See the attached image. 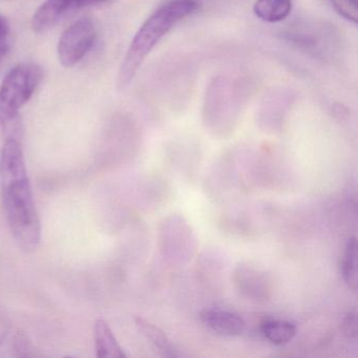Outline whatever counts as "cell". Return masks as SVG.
Masks as SVG:
<instances>
[{"instance_id": "1", "label": "cell", "mask_w": 358, "mask_h": 358, "mask_svg": "<svg viewBox=\"0 0 358 358\" xmlns=\"http://www.w3.org/2000/svg\"><path fill=\"white\" fill-rule=\"evenodd\" d=\"M0 192L12 236L33 252L41 240V225L27 169L22 141L5 140L0 152Z\"/></svg>"}, {"instance_id": "2", "label": "cell", "mask_w": 358, "mask_h": 358, "mask_svg": "<svg viewBox=\"0 0 358 358\" xmlns=\"http://www.w3.org/2000/svg\"><path fill=\"white\" fill-rule=\"evenodd\" d=\"M199 9L198 0H169L159 7L140 27L127 49L117 79L118 90L127 89L158 43L177 24L194 15Z\"/></svg>"}, {"instance_id": "3", "label": "cell", "mask_w": 358, "mask_h": 358, "mask_svg": "<svg viewBox=\"0 0 358 358\" xmlns=\"http://www.w3.org/2000/svg\"><path fill=\"white\" fill-rule=\"evenodd\" d=\"M43 79V71L34 62L14 66L0 85V129L5 140L22 141L20 110L30 101Z\"/></svg>"}, {"instance_id": "4", "label": "cell", "mask_w": 358, "mask_h": 358, "mask_svg": "<svg viewBox=\"0 0 358 358\" xmlns=\"http://www.w3.org/2000/svg\"><path fill=\"white\" fill-rule=\"evenodd\" d=\"M97 30L90 18L71 24L58 41L57 53L64 68H72L85 57L95 43Z\"/></svg>"}, {"instance_id": "5", "label": "cell", "mask_w": 358, "mask_h": 358, "mask_svg": "<svg viewBox=\"0 0 358 358\" xmlns=\"http://www.w3.org/2000/svg\"><path fill=\"white\" fill-rule=\"evenodd\" d=\"M113 0H47L32 18V29L38 34L49 32L68 16L83 8L96 7Z\"/></svg>"}, {"instance_id": "6", "label": "cell", "mask_w": 358, "mask_h": 358, "mask_svg": "<svg viewBox=\"0 0 358 358\" xmlns=\"http://www.w3.org/2000/svg\"><path fill=\"white\" fill-rule=\"evenodd\" d=\"M201 320L215 332L227 336H236L245 330L244 320L238 314L224 310L205 309L201 312Z\"/></svg>"}, {"instance_id": "7", "label": "cell", "mask_w": 358, "mask_h": 358, "mask_svg": "<svg viewBox=\"0 0 358 358\" xmlns=\"http://www.w3.org/2000/svg\"><path fill=\"white\" fill-rule=\"evenodd\" d=\"M95 348L97 357L99 358H125L127 354L117 341L112 329L106 320L99 318L96 320L94 327Z\"/></svg>"}, {"instance_id": "8", "label": "cell", "mask_w": 358, "mask_h": 358, "mask_svg": "<svg viewBox=\"0 0 358 358\" xmlns=\"http://www.w3.org/2000/svg\"><path fill=\"white\" fill-rule=\"evenodd\" d=\"M253 13L268 24L282 22L292 11V0H257Z\"/></svg>"}, {"instance_id": "9", "label": "cell", "mask_w": 358, "mask_h": 358, "mask_svg": "<svg viewBox=\"0 0 358 358\" xmlns=\"http://www.w3.org/2000/svg\"><path fill=\"white\" fill-rule=\"evenodd\" d=\"M135 322L138 330L145 337L146 341H150L163 357H176L177 356L173 345L160 328L140 316L135 318Z\"/></svg>"}, {"instance_id": "10", "label": "cell", "mask_w": 358, "mask_h": 358, "mask_svg": "<svg viewBox=\"0 0 358 358\" xmlns=\"http://www.w3.org/2000/svg\"><path fill=\"white\" fill-rule=\"evenodd\" d=\"M262 332L270 343L284 345L294 338L296 327L287 320H267L262 326Z\"/></svg>"}, {"instance_id": "11", "label": "cell", "mask_w": 358, "mask_h": 358, "mask_svg": "<svg viewBox=\"0 0 358 358\" xmlns=\"http://www.w3.org/2000/svg\"><path fill=\"white\" fill-rule=\"evenodd\" d=\"M357 238L350 236L345 244V255H343V280L353 292L357 291Z\"/></svg>"}, {"instance_id": "12", "label": "cell", "mask_w": 358, "mask_h": 358, "mask_svg": "<svg viewBox=\"0 0 358 358\" xmlns=\"http://www.w3.org/2000/svg\"><path fill=\"white\" fill-rule=\"evenodd\" d=\"M334 11L343 20L357 24V0H329Z\"/></svg>"}, {"instance_id": "13", "label": "cell", "mask_w": 358, "mask_h": 358, "mask_svg": "<svg viewBox=\"0 0 358 358\" xmlns=\"http://www.w3.org/2000/svg\"><path fill=\"white\" fill-rule=\"evenodd\" d=\"M11 45V31L8 20L0 16V66L9 53Z\"/></svg>"}, {"instance_id": "14", "label": "cell", "mask_w": 358, "mask_h": 358, "mask_svg": "<svg viewBox=\"0 0 358 358\" xmlns=\"http://www.w3.org/2000/svg\"><path fill=\"white\" fill-rule=\"evenodd\" d=\"M341 330L348 338H356L358 334V320L356 311H350L341 320Z\"/></svg>"}]
</instances>
